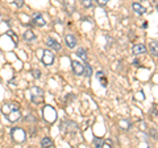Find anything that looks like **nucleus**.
Returning <instances> with one entry per match:
<instances>
[{
    "mask_svg": "<svg viewBox=\"0 0 158 148\" xmlns=\"http://www.w3.org/2000/svg\"><path fill=\"white\" fill-rule=\"evenodd\" d=\"M12 136H13V140L17 141V143H23L24 140L27 139V134L23 128H13L12 130Z\"/></svg>",
    "mask_w": 158,
    "mask_h": 148,
    "instance_id": "f257e3e1",
    "label": "nucleus"
},
{
    "mask_svg": "<svg viewBox=\"0 0 158 148\" xmlns=\"http://www.w3.org/2000/svg\"><path fill=\"white\" fill-rule=\"evenodd\" d=\"M44 118H45V120H48L49 123H53L54 120H56V111L53 110V107L50 106H46L45 108H44Z\"/></svg>",
    "mask_w": 158,
    "mask_h": 148,
    "instance_id": "f03ea898",
    "label": "nucleus"
},
{
    "mask_svg": "<svg viewBox=\"0 0 158 148\" xmlns=\"http://www.w3.org/2000/svg\"><path fill=\"white\" fill-rule=\"evenodd\" d=\"M71 66H73V70L77 76H83V74H85V66H83L79 61H71Z\"/></svg>",
    "mask_w": 158,
    "mask_h": 148,
    "instance_id": "7ed1b4c3",
    "label": "nucleus"
},
{
    "mask_svg": "<svg viewBox=\"0 0 158 148\" xmlns=\"http://www.w3.org/2000/svg\"><path fill=\"white\" fill-rule=\"evenodd\" d=\"M42 62L45 63L46 66H50L54 62V54L50 50H45L44 52V56H42Z\"/></svg>",
    "mask_w": 158,
    "mask_h": 148,
    "instance_id": "20e7f679",
    "label": "nucleus"
},
{
    "mask_svg": "<svg viewBox=\"0 0 158 148\" xmlns=\"http://www.w3.org/2000/svg\"><path fill=\"white\" fill-rule=\"evenodd\" d=\"M45 42H46V45H48V46L53 48L54 50H61V44H59L57 40H54L53 37H48Z\"/></svg>",
    "mask_w": 158,
    "mask_h": 148,
    "instance_id": "39448f33",
    "label": "nucleus"
},
{
    "mask_svg": "<svg viewBox=\"0 0 158 148\" xmlns=\"http://www.w3.org/2000/svg\"><path fill=\"white\" fill-rule=\"evenodd\" d=\"M33 23L36 24V25H38V27H44L46 24V20L42 17L41 13H34L33 15Z\"/></svg>",
    "mask_w": 158,
    "mask_h": 148,
    "instance_id": "423d86ee",
    "label": "nucleus"
},
{
    "mask_svg": "<svg viewBox=\"0 0 158 148\" xmlns=\"http://www.w3.org/2000/svg\"><path fill=\"white\" fill-rule=\"evenodd\" d=\"M20 118H21V114H20L19 110H13V111H11V112H9V114L7 115V119H8L9 122H12V123L17 122Z\"/></svg>",
    "mask_w": 158,
    "mask_h": 148,
    "instance_id": "0eeeda50",
    "label": "nucleus"
},
{
    "mask_svg": "<svg viewBox=\"0 0 158 148\" xmlns=\"http://www.w3.org/2000/svg\"><path fill=\"white\" fill-rule=\"evenodd\" d=\"M13 110H19V105H17V103H8V105L3 106V108H2V111L6 115H8L9 112L13 111Z\"/></svg>",
    "mask_w": 158,
    "mask_h": 148,
    "instance_id": "6e6552de",
    "label": "nucleus"
},
{
    "mask_svg": "<svg viewBox=\"0 0 158 148\" xmlns=\"http://www.w3.org/2000/svg\"><path fill=\"white\" fill-rule=\"evenodd\" d=\"M65 41H66V45L69 48H75L77 46V38L73 36V34H67L65 37Z\"/></svg>",
    "mask_w": 158,
    "mask_h": 148,
    "instance_id": "1a4fd4ad",
    "label": "nucleus"
},
{
    "mask_svg": "<svg viewBox=\"0 0 158 148\" xmlns=\"http://www.w3.org/2000/svg\"><path fill=\"white\" fill-rule=\"evenodd\" d=\"M37 38V36L33 33V31H27V32H24V40L25 41H28V42H32V41H34Z\"/></svg>",
    "mask_w": 158,
    "mask_h": 148,
    "instance_id": "9d476101",
    "label": "nucleus"
},
{
    "mask_svg": "<svg viewBox=\"0 0 158 148\" xmlns=\"http://www.w3.org/2000/svg\"><path fill=\"white\" fill-rule=\"evenodd\" d=\"M146 52V46L145 45H142V44H137V45L133 46V53L136 54H144Z\"/></svg>",
    "mask_w": 158,
    "mask_h": 148,
    "instance_id": "9b49d317",
    "label": "nucleus"
},
{
    "mask_svg": "<svg viewBox=\"0 0 158 148\" xmlns=\"http://www.w3.org/2000/svg\"><path fill=\"white\" fill-rule=\"evenodd\" d=\"M150 53H152V56L153 57H158V42L157 41H152L150 42Z\"/></svg>",
    "mask_w": 158,
    "mask_h": 148,
    "instance_id": "f8f14e48",
    "label": "nucleus"
},
{
    "mask_svg": "<svg viewBox=\"0 0 158 148\" xmlns=\"http://www.w3.org/2000/svg\"><path fill=\"white\" fill-rule=\"evenodd\" d=\"M132 8H133V11H135L137 15H144L145 13V8L142 7L141 4H138V3H133Z\"/></svg>",
    "mask_w": 158,
    "mask_h": 148,
    "instance_id": "ddd939ff",
    "label": "nucleus"
},
{
    "mask_svg": "<svg viewBox=\"0 0 158 148\" xmlns=\"http://www.w3.org/2000/svg\"><path fill=\"white\" fill-rule=\"evenodd\" d=\"M77 54H78V57L81 58V60H83L85 62H87L88 57H87V52H86V49H85V48H79V49H78V52H77Z\"/></svg>",
    "mask_w": 158,
    "mask_h": 148,
    "instance_id": "4468645a",
    "label": "nucleus"
},
{
    "mask_svg": "<svg viewBox=\"0 0 158 148\" xmlns=\"http://www.w3.org/2000/svg\"><path fill=\"white\" fill-rule=\"evenodd\" d=\"M41 146L42 147H52L53 146V140L50 139V137H44V139L41 140Z\"/></svg>",
    "mask_w": 158,
    "mask_h": 148,
    "instance_id": "2eb2a0df",
    "label": "nucleus"
},
{
    "mask_svg": "<svg viewBox=\"0 0 158 148\" xmlns=\"http://www.w3.org/2000/svg\"><path fill=\"white\" fill-rule=\"evenodd\" d=\"M91 74H92V69L90 65H86L85 66V76L86 77H91Z\"/></svg>",
    "mask_w": 158,
    "mask_h": 148,
    "instance_id": "dca6fc26",
    "label": "nucleus"
},
{
    "mask_svg": "<svg viewBox=\"0 0 158 148\" xmlns=\"http://www.w3.org/2000/svg\"><path fill=\"white\" fill-rule=\"evenodd\" d=\"M81 3L85 6L86 8H90L92 7V0H81Z\"/></svg>",
    "mask_w": 158,
    "mask_h": 148,
    "instance_id": "f3484780",
    "label": "nucleus"
},
{
    "mask_svg": "<svg viewBox=\"0 0 158 148\" xmlns=\"http://www.w3.org/2000/svg\"><path fill=\"white\" fill-rule=\"evenodd\" d=\"M32 93H33V94H37V95H42V90H41V89H37V87H33Z\"/></svg>",
    "mask_w": 158,
    "mask_h": 148,
    "instance_id": "a211bd4d",
    "label": "nucleus"
},
{
    "mask_svg": "<svg viewBox=\"0 0 158 148\" xmlns=\"http://www.w3.org/2000/svg\"><path fill=\"white\" fill-rule=\"evenodd\" d=\"M32 73H33V77H36V78H40V76H41V72L38 69H33Z\"/></svg>",
    "mask_w": 158,
    "mask_h": 148,
    "instance_id": "6ab92c4d",
    "label": "nucleus"
},
{
    "mask_svg": "<svg viewBox=\"0 0 158 148\" xmlns=\"http://www.w3.org/2000/svg\"><path fill=\"white\" fill-rule=\"evenodd\" d=\"M94 144H95L96 147H103V140L102 139H95L94 140Z\"/></svg>",
    "mask_w": 158,
    "mask_h": 148,
    "instance_id": "aec40b11",
    "label": "nucleus"
},
{
    "mask_svg": "<svg viewBox=\"0 0 158 148\" xmlns=\"http://www.w3.org/2000/svg\"><path fill=\"white\" fill-rule=\"evenodd\" d=\"M96 2H98L99 4H100V6H106V4H107L108 2H110V0H96Z\"/></svg>",
    "mask_w": 158,
    "mask_h": 148,
    "instance_id": "412c9836",
    "label": "nucleus"
},
{
    "mask_svg": "<svg viewBox=\"0 0 158 148\" xmlns=\"http://www.w3.org/2000/svg\"><path fill=\"white\" fill-rule=\"evenodd\" d=\"M96 76H98V78H99V80H100V78L103 77V72H98V74H96Z\"/></svg>",
    "mask_w": 158,
    "mask_h": 148,
    "instance_id": "4be33fe9",
    "label": "nucleus"
}]
</instances>
